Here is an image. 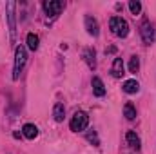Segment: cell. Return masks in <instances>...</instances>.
I'll return each mask as SVG.
<instances>
[{
    "mask_svg": "<svg viewBox=\"0 0 156 154\" xmlns=\"http://www.w3.org/2000/svg\"><path fill=\"white\" fill-rule=\"evenodd\" d=\"M85 29H87V33L91 35V37H98V33H100V27H98V22H96V18H93V16H85Z\"/></svg>",
    "mask_w": 156,
    "mask_h": 154,
    "instance_id": "obj_7",
    "label": "cell"
},
{
    "mask_svg": "<svg viewBox=\"0 0 156 154\" xmlns=\"http://www.w3.org/2000/svg\"><path fill=\"white\" fill-rule=\"evenodd\" d=\"M62 9H64V2H60V0H45L44 2V11L47 16H56V15H60Z\"/></svg>",
    "mask_w": 156,
    "mask_h": 154,
    "instance_id": "obj_5",
    "label": "cell"
},
{
    "mask_svg": "<svg viewBox=\"0 0 156 154\" xmlns=\"http://www.w3.org/2000/svg\"><path fill=\"white\" fill-rule=\"evenodd\" d=\"M26 60H27V53H26V47L24 45H18L15 49V67H13V80H18L20 73L26 65Z\"/></svg>",
    "mask_w": 156,
    "mask_h": 154,
    "instance_id": "obj_1",
    "label": "cell"
},
{
    "mask_svg": "<svg viewBox=\"0 0 156 154\" xmlns=\"http://www.w3.org/2000/svg\"><path fill=\"white\" fill-rule=\"evenodd\" d=\"M15 9H16V4H15L13 0L5 4L7 27H9V37H11V42H15V38H16V16H15Z\"/></svg>",
    "mask_w": 156,
    "mask_h": 154,
    "instance_id": "obj_2",
    "label": "cell"
},
{
    "mask_svg": "<svg viewBox=\"0 0 156 154\" xmlns=\"http://www.w3.org/2000/svg\"><path fill=\"white\" fill-rule=\"evenodd\" d=\"M87 125H89V116H87V113H83V111H76L73 114V118H71V123H69V127H71L73 132L85 131Z\"/></svg>",
    "mask_w": 156,
    "mask_h": 154,
    "instance_id": "obj_3",
    "label": "cell"
},
{
    "mask_svg": "<svg viewBox=\"0 0 156 154\" xmlns=\"http://www.w3.org/2000/svg\"><path fill=\"white\" fill-rule=\"evenodd\" d=\"M123 91L127 94H136L140 91V83L136 80H127V82H123Z\"/></svg>",
    "mask_w": 156,
    "mask_h": 154,
    "instance_id": "obj_11",
    "label": "cell"
},
{
    "mask_svg": "<svg viewBox=\"0 0 156 154\" xmlns=\"http://www.w3.org/2000/svg\"><path fill=\"white\" fill-rule=\"evenodd\" d=\"M38 42L40 40L35 33H29V35H27V47H29L31 51H37V49H38Z\"/></svg>",
    "mask_w": 156,
    "mask_h": 154,
    "instance_id": "obj_15",
    "label": "cell"
},
{
    "mask_svg": "<svg viewBox=\"0 0 156 154\" xmlns=\"http://www.w3.org/2000/svg\"><path fill=\"white\" fill-rule=\"evenodd\" d=\"M123 114H125L127 120H134V118H136V109H134V105H133V103H125Z\"/></svg>",
    "mask_w": 156,
    "mask_h": 154,
    "instance_id": "obj_16",
    "label": "cell"
},
{
    "mask_svg": "<svg viewBox=\"0 0 156 154\" xmlns=\"http://www.w3.org/2000/svg\"><path fill=\"white\" fill-rule=\"evenodd\" d=\"M140 33H142V38L145 42V45H151V44L154 42V29H153V24H151L149 20H145V22L142 24Z\"/></svg>",
    "mask_w": 156,
    "mask_h": 154,
    "instance_id": "obj_6",
    "label": "cell"
},
{
    "mask_svg": "<svg viewBox=\"0 0 156 154\" xmlns=\"http://www.w3.org/2000/svg\"><path fill=\"white\" fill-rule=\"evenodd\" d=\"M125 140H127V145H129V147L140 149V138H138V134H136L134 131H129L127 136H125Z\"/></svg>",
    "mask_w": 156,
    "mask_h": 154,
    "instance_id": "obj_12",
    "label": "cell"
},
{
    "mask_svg": "<svg viewBox=\"0 0 156 154\" xmlns=\"http://www.w3.org/2000/svg\"><path fill=\"white\" fill-rule=\"evenodd\" d=\"M94 56H96V54H94V49H91V47H89V49H85V51H83V58H85V62H87V65H89L91 69H94V67H96V60H94Z\"/></svg>",
    "mask_w": 156,
    "mask_h": 154,
    "instance_id": "obj_13",
    "label": "cell"
},
{
    "mask_svg": "<svg viewBox=\"0 0 156 154\" xmlns=\"http://www.w3.org/2000/svg\"><path fill=\"white\" fill-rule=\"evenodd\" d=\"M64 114H66V107H64V103L58 102L55 105V109H53V116H55L56 121H64Z\"/></svg>",
    "mask_w": 156,
    "mask_h": 154,
    "instance_id": "obj_14",
    "label": "cell"
},
{
    "mask_svg": "<svg viewBox=\"0 0 156 154\" xmlns=\"http://www.w3.org/2000/svg\"><path fill=\"white\" fill-rule=\"evenodd\" d=\"M22 134H24L27 140H35V138L38 136V127L33 125V123H26V125L22 127Z\"/></svg>",
    "mask_w": 156,
    "mask_h": 154,
    "instance_id": "obj_8",
    "label": "cell"
},
{
    "mask_svg": "<svg viewBox=\"0 0 156 154\" xmlns=\"http://www.w3.org/2000/svg\"><path fill=\"white\" fill-rule=\"evenodd\" d=\"M111 73L115 78H122L125 73H123V60L122 58H115L113 62V67H111Z\"/></svg>",
    "mask_w": 156,
    "mask_h": 154,
    "instance_id": "obj_10",
    "label": "cell"
},
{
    "mask_svg": "<svg viewBox=\"0 0 156 154\" xmlns=\"http://www.w3.org/2000/svg\"><path fill=\"white\" fill-rule=\"evenodd\" d=\"M87 140H89L91 143H94L96 147L100 145V140H98V136H96V132H94V131H93V132H87Z\"/></svg>",
    "mask_w": 156,
    "mask_h": 154,
    "instance_id": "obj_19",
    "label": "cell"
},
{
    "mask_svg": "<svg viewBox=\"0 0 156 154\" xmlns=\"http://www.w3.org/2000/svg\"><path fill=\"white\" fill-rule=\"evenodd\" d=\"M129 9H131L133 15H140V11H142V4H140L138 0H131V2H129Z\"/></svg>",
    "mask_w": 156,
    "mask_h": 154,
    "instance_id": "obj_17",
    "label": "cell"
},
{
    "mask_svg": "<svg viewBox=\"0 0 156 154\" xmlns=\"http://www.w3.org/2000/svg\"><path fill=\"white\" fill-rule=\"evenodd\" d=\"M91 83H93V93H94V96H100V98L105 96V85H104V82H102L100 78L94 76Z\"/></svg>",
    "mask_w": 156,
    "mask_h": 154,
    "instance_id": "obj_9",
    "label": "cell"
},
{
    "mask_svg": "<svg viewBox=\"0 0 156 154\" xmlns=\"http://www.w3.org/2000/svg\"><path fill=\"white\" fill-rule=\"evenodd\" d=\"M109 27H111V31L120 37V38H125L127 35H129V24L122 18V16H113L111 18V22H109Z\"/></svg>",
    "mask_w": 156,
    "mask_h": 154,
    "instance_id": "obj_4",
    "label": "cell"
},
{
    "mask_svg": "<svg viewBox=\"0 0 156 154\" xmlns=\"http://www.w3.org/2000/svg\"><path fill=\"white\" fill-rule=\"evenodd\" d=\"M138 69H140V60H138V56H131L129 71H131V73H138Z\"/></svg>",
    "mask_w": 156,
    "mask_h": 154,
    "instance_id": "obj_18",
    "label": "cell"
}]
</instances>
